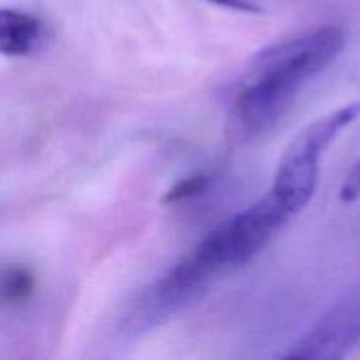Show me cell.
Listing matches in <instances>:
<instances>
[{"label": "cell", "instance_id": "cell-2", "mask_svg": "<svg viewBox=\"0 0 360 360\" xmlns=\"http://www.w3.org/2000/svg\"><path fill=\"white\" fill-rule=\"evenodd\" d=\"M290 217L287 207L269 190L255 204L214 227L185 259L211 281L218 273L255 259Z\"/></svg>", "mask_w": 360, "mask_h": 360}, {"label": "cell", "instance_id": "cell-4", "mask_svg": "<svg viewBox=\"0 0 360 360\" xmlns=\"http://www.w3.org/2000/svg\"><path fill=\"white\" fill-rule=\"evenodd\" d=\"M360 341V302L343 301L330 308L308 333L288 347L283 359H343Z\"/></svg>", "mask_w": 360, "mask_h": 360}, {"label": "cell", "instance_id": "cell-1", "mask_svg": "<svg viewBox=\"0 0 360 360\" xmlns=\"http://www.w3.org/2000/svg\"><path fill=\"white\" fill-rule=\"evenodd\" d=\"M340 53V35L329 27L260 49L250 60L232 101L231 136L250 139L269 130L290 108L299 88L327 69Z\"/></svg>", "mask_w": 360, "mask_h": 360}, {"label": "cell", "instance_id": "cell-7", "mask_svg": "<svg viewBox=\"0 0 360 360\" xmlns=\"http://www.w3.org/2000/svg\"><path fill=\"white\" fill-rule=\"evenodd\" d=\"M207 183H210V178L202 172H195L192 176H186V178L176 181L171 188L165 192L162 202L164 204H178L183 202V200H188L197 197L199 193H202L206 190Z\"/></svg>", "mask_w": 360, "mask_h": 360}, {"label": "cell", "instance_id": "cell-6", "mask_svg": "<svg viewBox=\"0 0 360 360\" xmlns=\"http://www.w3.org/2000/svg\"><path fill=\"white\" fill-rule=\"evenodd\" d=\"M34 290L35 278L27 267L7 266L0 269V304H25L30 301Z\"/></svg>", "mask_w": 360, "mask_h": 360}, {"label": "cell", "instance_id": "cell-3", "mask_svg": "<svg viewBox=\"0 0 360 360\" xmlns=\"http://www.w3.org/2000/svg\"><path fill=\"white\" fill-rule=\"evenodd\" d=\"M360 116V102L341 105L309 123L292 141L278 165L271 192L288 213H301L315 195L320 160L327 148Z\"/></svg>", "mask_w": 360, "mask_h": 360}, {"label": "cell", "instance_id": "cell-5", "mask_svg": "<svg viewBox=\"0 0 360 360\" xmlns=\"http://www.w3.org/2000/svg\"><path fill=\"white\" fill-rule=\"evenodd\" d=\"M42 23L34 14L0 7V55L27 56L39 46Z\"/></svg>", "mask_w": 360, "mask_h": 360}, {"label": "cell", "instance_id": "cell-8", "mask_svg": "<svg viewBox=\"0 0 360 360\" xmlns=\"http://www.w3.org/2000/svg\"><path fill=\"white\" fill-rule=\"evenodd\" d=\"M206 2L214 4L218 7H225V9L231 11H239V13H250L257 14L262 13V7L257 6L252 0H206Z\"/></svg>", "mask_w": 360, "mask_h": 360}]
</instances>
